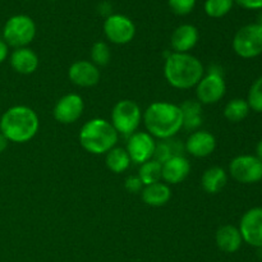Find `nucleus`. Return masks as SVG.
Listing matches in <instances>:
<instances>
[{
    "instance_id": "1",
    "label": "nucleus",
    "mask_w": 262,
    "mask_h": 262,
    "mask_svg": "<svg viewBox=\"0 0 262 262\" xmlns=\"http://www.w3.org/2000/svg\"><path fill=\"white\" fill-rule=\"evenodd\" d=\"M143 124L154 138L169 140L183 128V114L179 105L156 101L148 105L142 114Z\"/></svg>"
},
{
    "instance_id": "2",
    "label": "nucleus",
    "mask_w": 262,
    "mask_h": 262,
    "mask_svg": "<svg viewBox=\"0 0 262 262\" xmlns=\"http://www.w3.org/2000/svg\"><path fill=\"white\" fill-rule=\"evenodd\" d=\"M205 76L201 60L189 53H170L164 64V77L171 87L177 90H189L196 87Z\"/></svg>"
},
{
    "instance_id": "3",
    "label": "nucleus",
    "mask_w": 262,
    "mask_h": 262,
    "mask_svg": "<svg viewBox=\"0 0 262 262\" xmlns=\"http://www.w3.org/2000/svg\"><path fill=\"white\" fill-rule=\"evenodd\" d=\"M40 120L36 112L25 105L9 107L0 118V132L9 142L26 143L38 132Z\"/></svg>"
},
{
    "instance_id": "4",
    "label": "nucleus",
    "mask_w": 262,
    "mask_h": 262,
    "mask_svg": "<svg viewBox=\"0 0 262 262\" xmlns=\"http://www.w3.org/2000/svg\"><path fill=\"white\" fill-rule=\"evenodd\" d=\"M119 133L112 123L102 118H94L84 123L79 132V143L92 155H106L115 147Z\"/></svg>"
},
{
    "instance_id": "5",
    "label": "nucleus",
    "mask_w": 262,
    "mask_h": 262,
    "mask_svg": "<svg viewBox=\"0 0 262 262\" xmlns=\"http://www.w3.org/2000/svg\"><path fill=\"white\" fill-rule=\"evenodd\" d=\"M36 36V25L26 14H15L5 22L3 28V40L14 49L27 48Z\"/></svg>"
},
{
    "instance_id": "6",
    "label": "nucleus",
    "mask_w": 262,
    "mask_h": 262,
    "mask_svg": "<svg viewBox=\"0 0 262 262\" xmlns=\"http://www.w3.org/2000/svg\"><path fill=\"white\" fill-rule=\"evenodd\" d=\"M142 122V112L137 102L132 100H120L112 112V124L119 135L132 136L137 132Z\"/></svg>"
},
{
    "instance_id": "7",
    "label": "nucleus",
    "mask_w": 262,
    "mask_h": 262,
    "mask_svg": "<svg viewBox=\"0 0 262 262\" xmlns=\"http://www.w3.org/2000/svg\"><path fill=\"white\" fill-rule=\"evenodd\" d=\"M233 50L243 59H252L262 54V27L257 23L243 26L233 38Z\"/></svg>"
},
{
    "instance_id": "8",
    "label": "nucleus",
    "mask_w": 262,
    "mask_h": 262,
    "mask_svg": "<svg viewBox=\"0 0 262 262\" xmlns=\"http://www.w3.org/2000/svg\"><path fill=\"white\" fill-rule=\"evenodd\" d=\"M229 173L238 183H257L262 179V161L256 155H239L230 161Z\"/></svg>"
},
{
    "instance_id": "9",
    "label": "nucleus",
    "mask_w": 262,
    "mask_h": 262,
    "mask_svg": "<svg viewBox=\"0 0 262 262\" xmlns=\"http://www.w3.org/2000/svg\"><path fill=\"white\" fill-rule=\"evenodd\" d=\"M227 92L224 77L222 72L210 71L196 86L197 101L201 105H212L219 102Z\"/></svg>"
},
{
    "instance_id": "10",
    "label": "nucleus",
    "mask_w": 262,
    "mask_h": 262,
    "mask_svg": "<svg viewBox=\"0 0 262 262\" xmlns=\"http://www.w3.org/2000/svg\"><path fill=\"white\" fill-rule=\"evenodd\" d=\"M104 33L112 43L125 45L135 38L136 26L127 15L110 14L104 22Z\"/></svg>"
},
{
    "instance_id": "11",
    "label": "nucleus",
    "mask_w": 262,
    "mask_h": 262,
    "mask_svg": "<svg viewBox=\"0 0 262 262\" xmlns=\"http://www.w3.org/2000/svg\"><path fill=\"white\" fill-rule=\"evenodd\" d=\"M238 229L243 242L262 250V207H253L245 212Z\"/></svg>"
},
{
    "instance_id": "12",
    "label": "nucleus",
    "mask_w": 262,
    "mask_h": 262,
    "mask_svg": "<svg viewBox=\"0 0 262 262\" xmlns=\"http://www.w3.org/2000/svg\"><path fill=\"white\" fill-rule=\"evenodd\" d=\"M125 150L129 155L130 161L141 165V164L154 159V154L156 150V141L150 133L136 132L132 136H129Z\"/></svg>"
},
{
    "instance_id": "13",
    "label": "nucleus",
    "mask_w": 262,
    "mask_h": 262,
    "mask_svg": "<svg viewBox=\"0 0 262 262\" xmlns=\"http://www.w3.org/2000/svg\"><path fill=\"white\" fill-rule=\"evenodd\" d=\"M83 110V99L77 94H68L56 101L53 113L56 122L61 124H72L82 117Z\"/></svg>"
},
{
    "instance_id": "14",
    "label": "nucleus",
    "mask_w": 262,
    "mask_h": 262,
    "mask_svg": "<svg viewBox=\"0 0 262 262\" xmlns=\"http://www.w3.org/2000/svg\"><path fill=\"white\" fill-rule=\"evenodd\" d=\"M68 77L73 84L78 87H94L99 83L101 73L99 67L95 66L92 61L78 60L74 61L68 71Z\"/></svg>"
},
{
    "instance_id": "15",
    "label": "nucleus",
    "mask_w": 262,
    "mask_h": 262,
    "mask_svg": "<svg viewBox=\"0 0 262 262\" xmlns=\"http://www.w3.org/2000/svg\"><path fill=\"white\" fill-rule=\"evenodd\" d=\"M191 164L183 155H177L161 164V179L166 184H179L189 176Z\"/></svg>"
},
{
    "instance_id": "16",
    "label": "nucleus",
    "mask_w": 262,
    "mask_h": 262,
    "mask_svg": "<svg viewBox=\"0 0 262 262\" xmlns=\"http://www.w3.org/2000/svg\"><path fill=\"white\" fill-rule=\"evenodd\" d=\"M216 148V138L207 130H194L186 141V150L194 158H207Z\"/></svg>"
},
{
    "instance_id": "17",
    "label": "nucleus",
    "mask_w": 262,
    "mask_h": 262,
    "mask_svg": "<svg viewBox=\"0 0 262 262\" xmlns=\"http://www.w3.org/2000/svg\"><path fill=\"white\" fill-rule=\"evenodd\" d=\"M199 30L192 25H181L171 33L170 43L174 53H189L199 42Z\"/></svg>"
},
{
    "instance_id": "18",
    "label": "nucleus",
    "mask_w": 262,
    "mask_h": 262,
    "mask_svg": "<svg viewBox=\"0 0 262 262\" xmlns=\"http://www.w3.org/2000/svg\"><path fill=\"white\" fill-rule=\"evenodd\" d=\"M9 63L13 71L19 74H32L38 68V56L32 49L19 48L14 49L9 56Z\"/></svg>"
},
{
    "instance_id": "19",
    "label": "nucleus",
    "mask_w": 262,
    "mask_h": 262,
    "mask_svg": "<svg viewBox=\"0 0 262 262\" xmlns=\"http://www.w3.org/2000/svg\"><path fill=\"white\" fill-rule=\"evenodd\" d=\"M215 242L220 251L225 253H234L242 246L243 239L239 229L234 225H223L215 234Z\"/></svg>"
},
{
    "instance_id": "20",
    "label": "nucleus",
    "mask_w": 262,
    "mask_h": 262,
    "mask_svg": "<svg viewBox=\"0 0 262 262\" xmlns=\"http://www.w3.org/2000/svg\"><path fill=\"white\" fill-rule=\"evenodd\" d=\"M141 196H142L143 202L148 206L161 207L170 201L171 189L169 184L158 182V183L143 187V189L141 191Z\"/></svg>"
},
{
    "instance_id": "21",
    "label": "nucleus",
    "mask_w": 262,
    "mask_h": 262,
    "mask_svg": "<svg viewBox=\"0 0 262 262\" xmlns=\"http://www.w3.org/2000/svg\"><path fill=\"white\" fill-rule=\"evenodd\" d=\"M228 174L220 166H212L205 170L201 178V186L205 192L210 194H216L227 186Z\"/></svg>"
},
{
    "instance_id": "22",
    "label": "nucleus",
    "mask_w": 262,
    "mask_h": 262,
    "mask_svg": "<svg viewBox=\"0 0 262 262\" xmlns=\"http://www.w3.org/2000/svg\"><path fill=\"white\" fill-rule=\"evenodd\" d=\"M183 114V128L197 130L202 124V105L197 100H187L179 105Z\"/></svg>"
},
{
    "instance_id": "23",
    "label": "nucleus",
    "mask_w": 262,
    "mask_h": 262,
    "mask_svg": "<svg viewBox=\"0 0 262 262\" xmlns=\"http://www.w3.org/2000/svg\"><path fill=\"white\" fill-rule=\"evenodd\" d=\"M105 163H106V166L109 170H112L115 174H120L124 173L129 168L130 158L125 148L114 147L106 154Z\"/></svg>"
},
{
    "instance_id": "24",
    "label": "nucleus",
    "mask_w": 262,
    "mask_h": 262,
    "mask_svg": "<svg viewBox=\"0 0 262 262\" xmlns=\"http://www.w3.org/2000/svg\"><path fill=\"white\" fill-rule=\"evenodd\" d=\"M250 106H248L247 100L243 99H233L225 105L224 117L232 123H239L247 118L250 114Z\"/></svg>"
},
{
    "instance_id": "25",
    "label": "nucleus",
    "mask_w": 262,
    "mask_h": 262,
    "mask_svg": "<svg viewBox=\"0 0 262 262\" xmlns=\"http://www.w3.org/2000/svg\"><path fill=\"white\" fill-rule=\"evenodd\" d=\"M138 178L142 182L143 187L161 182V164L155 159H151V160L141 164L140 170H138Z\"/></svg>"
},
{
    "instance_id": "26",
    "label": "nucleus",
    "mask_w": 262,
    "mask_h": 262,
    "mask_svg": "<svg viewBox=\"0 0 262 262\" xmlns=\"http://www.w3.org/2000/svg\"><path fill=\"white\" fill-rule=\"evenodd\" d=\"M234 0H206L205 12L211 18H222L232 10Z\"/></svg>"
},
{
    "instance_id": "27",
    "label": "nucleus",
    "mask_w": 262,
    "mask_h": 262,
    "mask_svg": "<svg viewBox=\"0 0 262 262\" xmlns=\"http://www.w3.org/2000/svg\"><path fill=\"white\" fill-rule=\"evenodd\" d=\"M110 56V48L104 41H97L92 45L91 48V61L96 67H105L109 64Z\"/></svg>"
},
{
    "instance_id": "28",
    "label": "nucleus",
    "mask_w": 262,
    "mask_h": 262,
    "mask_svg": "<svg viewBox=\"0 0 262 262\" xmlns=\"http://www.w3.org/2000/svg\"><path fill=\"white\" fill-rule=\"evenodd\" d=\"M248 106L256 113H262V77L256 79L248 91Z\"/></svg>"
},
{
    "instance_id": "29",
    "label": "nucleus",
    "mask_w": 262,
    "mask_h": 262,
    "mask_svg": "<svg viewBox=\"0 0 262 262\" xmlns=\"http://www.w3.org/2000/svg\"><path fill=\"white\" fill-rule=\"evenodd\" d=\"M177 155H181V154L177 150L176 146H171L168 142H161L159 145L156 143V150L155 154H154V159L156 161H159L160 164H164L166 160H169V159Z\"/></svg>"
},
{
    "instance_id": "30",
    "label": "nucleus",
    "mask_w": 262,
    "mask_h": 262,
    "mask_svg": "<svg viewBox=\"0 0 262 262\" xmlns=\"http://www.w3.org/2000/svg\"><path fill=\"white\" fill-rule=\"evenodd\" d=\"M197 0H168L171 12L177 15H187L194 9Z\"/></svg>"
},
{
    "instance_id": "31",
    "label": "nucleus",
    "mask_w": 262,
    "mask_h": 262,
    "mask_svg": "<svg viewBox=\"0 0 262 262\" xmlns=\"http://www.w3.org/2000/svg\"><path fill=\"white\" fill-rule=\"evenodd\" d=\"M124 187L129 193H140V192L143 189V184L142 182H141V179L138 178V176L128 177V178L125 179Z\"/></svg>"
},
{
    "instance_id": "32",
    "label": "nucleus",
    "mask_w": 262,
    "mask_h": 262,
    "mask_svg": "<svg viewBox=\"0 0 262 262\" xmlns=\"http://www.w3.org/2000/svg\"><path fill=\"white\" fill-rule=\"evenodd\" d=\"M239 7L245 8L248 10H261L262 9V0H234Z\"/></svg>"
},
{
    "instance_id": "33",
    "label": "nucleus",
    "mask_w": 262,
    "mask_h": 262,
    "mask_svg": "<svg viewBox=\"0 0 262 262\" xmlns=\"http://www.w3.org/2000/svg\"><path fill=\"white\" fill-rule=\"evenodd\" d=\"M9 55V46L5 43L4 40H0V64L4 63Z\"/></svg>"
},
{
    "instance_id": "34",
    "label": "nucleus",
    "mask_w": 262,
    "mask_h": 262,
    "mask_svg": "<svg viewBox=\"0 0 262 262\" xmlns=\"http://www.w3.org/2000/svg\"><path fill=\"white\" fill-rule=\"evenodd\" d=\"M8 143H9V141H8L7 137H5V136L0 132V154L4 152V151L7 150Z\"/></svg>"
},
{
    "instance_id": "35",
    "label": "nucleus",
    "mask_w": 262,
    "mask_h": 262,
    "mask_svg": "<svg viewBox=\"0 0 262 262\" xmlns=\"http://www.w3.org/2000/svg\"><path fill=\"white\" fill-rule=\"evenodd\" d=\"M256 156L262 161V140L256 146Z\"/></svg>"
},
{
    "instance_id": "36",
    "label": "nucleus",
    "mask_w": 262,
    "mask_h": 262,
    "mask_svg": "<svg viewBox=\"0 0 262 262\" xmlns=\"http://www.w3.org/2000/svg\"><path fill=\"white\" fill-rule=\"evenodd\" d=\"M257 25H260L261 27H262V9H261L260 15H258V22H257Z\"/></svg>"
},
{
    "instance_id": "37",
    "label": "nucleus",
    "mask_w": 262,
    "mask_h": 262,
    "mask_svg": "<svg viewBox=\"0 0 262 262\" xmlns=\"http://www.w3.org/2000/svg\"><path fill=\"white\" fill-rule=\"evenodd\" d=\"M51 2H54V0H51Z\"/></svg>"
}]
</instances>
